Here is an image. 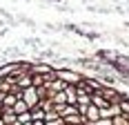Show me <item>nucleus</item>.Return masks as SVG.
I'll return each instance as SVG.
<instances>
[{"instance_id":"obj_9","label":"nucleus","mask_w":129,"mask_h":125,"mask_svg":"<svg viewBox=\"0 0 129 125\" xmlns=\"http://www.w3.org/2000/svg\"><path fill=\"white\" fill-rule=\"evenodd\" d=\"M5 96H7V94H5V92H0V105L5 103Z\"/></svg>"},{"instance_id":"obj_1","label":"nucleus","mask_w":129,"mask_h":125,"mask_svg":"<svg viewBox=\"0 0 129 125\" xmlns=\"http://www.w3.org/2000/svg\"><path fill=\"white\" fill-rule=\"evenodd\" d=\"M56 76H58V80H62V83H67V85H78V83L82 80V74H80V72H76V69H71V67L58 69V72H56Z\"/></svg>"},{"instance_id":"obj_11","label":"nucleus","mask_w":129,"mask_h":125,"mask_svg":"<svg viewBox=\"0 0 129 125\" xmlns=\"http://www.w3.org/2000/svg\"><path fill=\"white\" fill-rule=\"evenodd\" d=\"M2 112H5V110H2V105H0V118H2Z\"/></svg>"},{"instance_id":"obj_10","label":"nucleus","mask_w":129,"mask_h":125,"mask_svg":"<svg viewBox=\"0 0 129 125\" xmlns=\"http://www.w3.org/2000/svg\"><path fill=\"white\" fill-rule=\"evenodd\" d=\"M34 125H45V121H31Z\"/></svg>"},{"instance_id":"obj_5","label":"nucleus","mask_w":129,"mask_h":125,"mask_svg":"<svg viewBox=\"0 0 129 125\" xmlns=\"http://www.w3.org/2000/svg\"><path fill=\"white\" fill-rule=\"evenodd\" d=\"M11 110H13V114H16V116H20V114H25V112H31V110H29V105H27L22 98H18V103L13 105Z\"/></svg>"},{"instance_id":"obj_7","label":"nucleus","mask_w":129,"mask_h":125,"mask_svg":"<svg viewBox=\"0 0 129 125\" xmlns=\"http://www.w3.org/2000/svg\"><path fill=\"white\" fill-rule=\"evenodd\" d=\"M118 110H120V114H129V96L118 103Z\"/></svg>"},{"instance_id":"obj_4","label":"nucleus","mask_w":129,"mask_h":125,"mask_svg":"<svg viewBox=\"0 0 129 125\" xmlns=\"http://www.w3.org/2000/svg\"><path fill=\"white\" fill-rule=\"evenodd\" d=\"M85 118H87V123H96L98 118H100V110L96 107V105H89V107H85Z\"/></svg>"},{"instance_id":"obj_6","label":"nucleus","mask_w":129,"mask_h":125,"mask_svg":"<svg viewBox=\"0 0 129 125\" xmlns=\"http://www.w3.org/2000/svg\"><path fill=\"white\" fill-rule=\"evenodd\" d=\"M111 125H129L127 114H116V116L111 118Z\"/></svg>"},{"instance_id":"obj_2","label":"nucleus","mask_w":129,"mask_h":125,"mask_svg":"<svg viewBox=\"0 0 129 125\" xmlns=\"http://www.w3.org/2000/svg\"><path fill=\"white\" fill-rule=\"evenodd\" d=\"M20 98L25 100L27 105H29V110H34V107H38V103H40V96H38V87H27L22 89V94H20Z\"/></svg>"},{"instance_id":"obj_3","label":"nucleus","mask_w":129,"mask_h":125,"mask_svg":"<svg viewBox=\"0 0 129 125\" xmlns=\"http://www.w3.org/2000/svg\"><path fill=\"white\" fill-rule=\"evenodd\" d=\"M91 105H96L98 110H109V107H111V103H109V100L105 98V96L100 94V92L91 94Z\"/></svg>"},{"instance_id":"obj_8","label":"nucleus","mask_w":129,"mask_h":125,"mask_svg":"<svg viewBox=\"0 0 129 125\" xmlns=\"http://www.w3.org/2000/svg\"><path fill=\"white\" fill-rule=\"evenodd\" d=\"M18 121H20V123H29V121H31V112L20 114V116H18Z\"/></svg>"},{"instance_id":"obj_12","label":"nucleus","mask_w":129,"mask_h":125,"mask_svg":"<svg viewBox=\"0 0 129 125\" xmlns=\"http://www.w3.org/2000/svg\"><path fill=\"white\" fill-rule=\"evenodd\" d=\"M22 125H34V123H31V121H29V123H22Z\"/></svg>"},{"instance_id":"obj_13","label":"nucleus","mask_w":129,"mask_h":125,"mask_svg":"<svg viewBox=\"0 0 129 125\" xmlns=\"http://www.w3.org/2000/svg\"><path fill=\"white\" fill-rule=\"evenodd\" d=\"M64 125H76V123H64Z\"/></svg>"},{"instance_id":"obj_14","label":"nucleus","mask_w":129,"mask_h":125,"mask_svg":"<svg viewBox=\"0 0 129 125\" xmlns=\"http://www.w3.org/2000/svg\"><path fill=\"white\" fill-rule=\"evenodd\" d=\"M125 27H127V29H129V23H127V25H125Z\"/></svg>"}]
</instances>
